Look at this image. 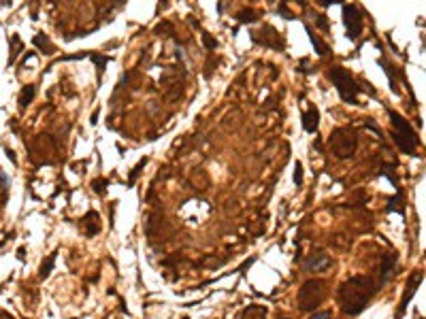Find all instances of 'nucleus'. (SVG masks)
I'll return each mask as SVG.
<instances>
[{"label": "nucleus", "mask_w": 426, "mask_h": 319, "mask_svg": "<svg viewBox=\"0 0 426 319\" xmlns=\"http://www.w3.org/2000/svg\"><path fill=\"white\" fill-rule=\"evenodd\" d=\"M375 292H377V283L366 275H354L345 279L337 289V300L341 311L350 317H358L375 296Z\"/></svg>", "instance_id": "obj_1"}, {"label": "nucleus", "mask_w": 426, "mask_h": 319, "mask_svg": "<svg viewBox=\"0 0 426 319\" xmlns=\"http://www.w3.org/2000/svg\"><path fill=\"white\" fill-rule=\"evenodd\" d=\"M390 115V124H392V130H390V136L396 143V147L405 153V156H416V147H418V136L413 132L411 124L405 120V117H401L396 111L390 109L388 111Z\"/></svg>", "instance_id": "obj_2"}, {"label": "nucleus", "mask_w": 426, "mask_h": 319, "mask_svg": "<svg viewBox=\"0 0 426 319\" xmlns=\"http://www.w3.org/2000/svg\"><path fill=\"white\" fill-rule=\"evenodd\" d=\"M328 147L333 151V156L337 160H350L358 149V134L356 130L350 126H343L333 130V134L328 138Z\"/></svg>", "instance_id": "obj_3"}, {"label": "nucleus", "mask_w": 426, "mask_h": 319, "mask_svg": "<svg viewBox=\"0 0 426 319\" xmlns=\"http://www.w3.org/2000/svg\"><path fill=\"white\" fill-rule=\"evenodd\" d=\"M326 300V283L320 279H309L305 281L299 289V311L303 313H315L322 302Z\"/></svg>", "instance_id": "obj_4"}, {"label": "nucleus", "mask_w": 426, "mask_h": 319, "mask_svg": "<svg viewBox=\"0 0 426 319\" xmlns=\"http://www.w3.org/2000/svg\"><path fill=\"white\" fill-rule=\"evenodd\" d=\"M328 79L333 81V85L337 88V94L341 96L343 102L348 104H356V98L360 94V83L350 75V70H345L343 66H333L328 70Z\"/></svg>", "instance_id": "obj_5"}, {"label": "nucleus", "mask_w": 426, "mask_h": 319, "mask_svg": "<svg viewBox=\"0 0 426 319\" xmlns=\"http://www.w3.org/2000/svg\"><path fill=\"white\" fill-rule=\"evenodd\" d=\"M343 21H345V34L350 41H356L360 34H362V28H364V21H362V13L356 5H343Z\"/></svg>", "instance_id": "obj_6"}, {"label": "nucleus", "mask_w": 426, "mask_h": 319, "mask_svg": "<svg viewBox=\"0 0 426 319\" xmlns=\"http://www.w3.org/2000/svg\"><path fill=\"white\" fill-rule=\"evenodd\" d=\"M422 281H424V273H422V270H413V273L407 277L405 289H403V298H401V302H398V309H396V313H394V319H401V317L405 315L409 302L413 300V296H416L418 287L422 285Z\"/></svg>", "instance_id": "obj_7"}, {"label": "nucleus", "mask_w": 426, "mask_h": 319, "mask_svg": "<svg viewBox=\"0 0 426 319\" xmlns=\"http://www.w3.org/2000/svg\"><path fill=\"white\" fill-rule=\"evenodd\" d=\"M252 41L258 43V45L271 47V49L283 51V39H281V34L273 26H262V30H260V32H252Z\"/></svg>", "instance_id": "obj_8"}, {"label": "nucleus", "mask_w": 426, "mask_h": 319, "mask_svg": "<svg viewBox=\"0 0 426 319\" xmlns=\"http://www.w3.org/2000/svg\"><path fill=\"white\" fill-rule=\"evenodd\" d=\"M330 264H333V259L320 251V253H313L305 259V270L307 273H324V270L330 268Z\"/></svg>", "instance_id": "obj_9"}, {"label": "nucleus", "mask_w": 426, "mask_h": 319, "mask_svg": "<svg viewBox=\"0 0 426 319\" xmlns=\"http://www.w3.org/2000/svg\"><path fill=\"white\" fill-rule=\"evenodd\" d=\"M398 264V257L394 253H386L382 255V264H380V283H377V287L384 285V283H388L390 279H392V273H394V268Z\"/></svg>", "instance_id": "obj_10"}, {"label": "nucleus", "mask_w": 426, "mask_h": 319, "mask_svg": "<svg viewBox=\"0 0 426 319\" xmlns=\"http://www.w3.org/2000/svg\"><path fill=\"white\" fill-rule=\"evenodd\" d=\"M301 122H303V130H305V132H309V134H315V132H317V126H320V113H317V109H315L313 104H311V106H307V111H303Z\"/></svg>", "instance_id": "obj_11"}, {"label": "nucleus", "mask_w": 426, "mask_h": 319, "mask_svg": "<svg viewBox=\"0 0 426 319\" xmlns=\"http://www.w3.org/2000/svg\"><path fill=\"white\" fill-rule=\"evenodd\" d=\"M81 226H84L86 236H96L100 232V215L96 211H88L84 219H81Z\"/></svg>", "instance_id": "obj_12"}, {"label": "nucleus", "mask_w": 426, "mask_h": 319, "mask_svg": "<svg viewBox=\"0 0 426 319\" xmlns=\"http://www.w3.org/2000/svg\"><path fill=\"white\" fill-rule=\"evenodd\" d=\"M239 319H267V309L264 306H258V304H250L243 309Z\"/></svg>", "instance_id": "obj_13"}, {"label": "nucleus", "mask_w": 426, "mask_h": 319, "mask_svg": "<svg viewBox=\"0 0 426 319\" xmlns=\"http://www.w3.org/2000/svg\"><path fill=\"white\" fill-rule=\"evenodd\" d=\"M9 43H11V55H9V64H15L19 51L23 49V43L19 39V34H11L9 37Z\"/></svg>", "instance_id": "obj_14"}, {"label": "nucleus", "mask_w": 426, "mask_h": 319, "mask_svg": "<svg viewBox=\"0 0 426 319\" xmlns=\"http://www.w3.org/2000/svg\"><path fill=\"white\" fill-rule=\"evenodd\" d=\"M56 255H58V253L54 251L51 255H47L45 262L41 264V268H39V279H41V281H45L47 277L51 275V270H54V266H56Z\"/></svg>", "instance_id": "obj_15"}, {"label": "nucleus", "mask_w": 426, "mask_h": 319, "mask_svg": "<svg viewBox=\"0 0 426 319\" xmlns=\"http://www.w3.org/2000/svg\"><path fill=\"white\" fill-rule=\"evenodd\" d=\"M307 34H309V37H311V45L315 47V53H317V55H328L330 47H328L326 43H322V41H320V39L315 37V34L311 32V28H309V26H307Z\"/></svg>", "instance_id": "obj_16"}, {"label": "nucleus", "mask_w": 426, "mask_h": 319, "mask_svg": "<svg viewBox=\"0 0 426 319\" xmlns=\"http://www.w3.org/2000/svg\"><path fill=\"white\" fill-rule=\"evenodd\" d=\"M34 96H37V88H34V85H26V88L21 90V94H19V104L21 106H28L34 100Z\"/></svg>", "instance_id": "obj_17"}, {"label": "nucleus", "mask_w": 426, "mask_h": 319, "mask_svg": "<svg viewBox=\"0 0 426 319\" xmlns=\"http://www.w3.org/2000/svg\"><path fill=\"white\" fill-rule=\"evenodd\" d=\"M90 57H92V62L96 64V68H98V81H100V77L104 73V66L111 62V57L109 55H98V53H90Z\"/></svg>", "instance_id": "obj_18"}, {"label": "nucleus", "mask_w": 426, "mask_h": 319, "mask_svg": "<svg viewBox=\"0 0 426 319\" xmlns=\"http://www.w3.org/2000/svg\"><path fill=\"white\" fill-rule=\"evenodd\" d=\"M388 213H403V194L396 192L394 198L388 200Z\"/></svg>", "instance_id": "obj_19"}, {"label": "nucleus", "mask_w": 426, "mask_h": 319, "mask_svg": "<svg viewBox=\"0 0 426 319\" xmlns=\"http://www.w3.org/2000/svg\"><path fill=\"white\" fill-rule=\"evenodd\" d=\"M34 45H37L39 49H43L45 53H51L54 51V45L49 43V39H47L45 34H37V37H34Z\"/></svg>", "instance_id": "obj_20"}, {"label": "nucleus", "mask_w": 426, "mask_h": 319, "mask_svg": "<svg viewBox=\"0 0 426 319\" xmlns=\"http://www.w3.org/2000/svg\"><path fill=\"white\" fill-rule=\"evenodd\" d=\"M380 64L386 68V75H388V79H390V88H392V92L394 94H398V88H396V81H394V68L388 64V60H384V57H380Z\"/></svg>", "instance_id": "obj_21"}, {"label": "nucleus", "mask_w": 426, "mask_h": 319, "mask_svg": "<svg viewBox=\"0 0 426 319\" xmlns=\"http://www.w3.org/2000/svg\"><path fill=\"white\" fill-rule=\"evenodd\" d=\"M145 164H147V158H141V160H139L137 166L130 170V177H128V183H126V185H135V181L139 179V175H141V168H143Z\"/></svg>", "instance_id": "obj_22"}, {"label": "nucleus", "mask_w": 426, "mask_h": 319, "mask_svg": "<svg viewBox=\"0 0 426 319\" xmlns=\"http://www.w3.org/2000/svg\"><path fill=\"white\" fill-rule=\"evenodd\" d=\"M236 19H239V23H252V21H256V11L243 9V11L236 13Z\"/></svg>", "instance_id": "obj_23"}, {"label": "nucleus", "mask_w": 426, "mask_h": 319, "mask_svg": "<svg viewBox=\"0 0 426 319\" xmlns=\"http://www.w3.org/2000/svg\"><path fill=\"white\" fill-rule=\"evenodd\" d=\"M107 185H109V181H107V179H96V181H92V190L96 192L98 196H102L104 190H107Z\"/></svg>", "instance_id": "obj_24"}, {"label": "nucleus", "mask_w": 426, "mask_h": 319, "mask_svg": "<svg viewBox=\"0 0 426 319\" xmlns=\"http://www.w3.org/2000/svg\"><path fill=\"white\" fill-rule=\"evenodd\" d=\"M294 183H297V185H303V164H301V162L294 164Z\"/></svg>", "instance_id": "obj_25"}, {"label": "nucleus", "mask_w": 426, "mask_h": 319, "mask_svg": "<svg viewBox=\"0 0 426 319\" xmlns=\"http://www.w3.org/2000/svg\"><path fill=\"white\" fill-rule=\"evenodd\" d=\"M203 43H205V47H207L209 51H213V49H216V47H218V41H216V39H211L207 32L203 34Z\"/></svg>", "instance_id": "obj_26"}, {"label": "nucleus", "mask_w": 426, "mask_h": 319, "mask_svg": "<svg viewBox=\"0 0 426 319\" xmlns=\"http://www.w3.org/2000/svg\"><path fill=\"white\" fill-rule=\"evenodd\" d=\"M309 319H333V313L330 311H315L309 315Z\"/></svg>", "instance_id": "obj_27"}, {"label": "nucleus", "mask_w": 426, "mask_h": 319, "mask_svg": "<svg viewBox=\"0 0 426 319\" xmlns=\"http://www.w3.org/2000/svg\"><path fill=\"white\" fill-rule=\"evenodd\" d=\"M317 28L320 30H328V21H326V15H317Z\"/></svg>", "instance_id": "obj_28"}, {"label": "nucleus", "mask_w": 426, "mask_h": 319, "mask_svg": "<svg viewBox=\"0 0 426 319\" xmlns=\"http://www.w3.org/2000/svg\"><path fill=\"white\" fill-rule=\"evenodd\" d=\"M317 5L322 9H326V7H333V5H341V0H320Z\"/></svg>", "instance_id": "obj_29"}, {"label": "nucleus", "mask_w": 426, "mask_h": 319, "mask_svg": "<svg viewBox=\"0 0 426 319\" xmlns=\"http://www.w3.org/2000/svg\"><path fill=\"white\" fill-rule=\"evenodd\" d=\"M23 253H26V249H23V247H19V249H17V255H19V259H23Z\"/></svg>", "instance_id": "obj_30"}, {"label": "nucleus", "mask_w": 426, "mask_h": 319, "mask_svg": "<svg viewBox=\"0 0 426 319\" xmlns=\"http://www.w3.org/2000/svg\"><path fill=\"white\" fill-rule=\"evenodd\" d=\"M279 319H290V317H279Z\"/></svg>", "instance_id": "obj_31"}, {"label": "nucleus", "mask_w": 426, "mask_h": 319, "mask_svg": "<svg viewBox=\"0 0 426 319\" xmlns=\"http://www.w3.org/2000/svg\"><path fill=\"white\" fill-rule=\"evenodd\" d=\"M183 319H190V317H183Z\"/></svg>", "instance_id": "obj_32"}]
</instances>
